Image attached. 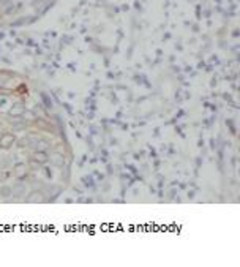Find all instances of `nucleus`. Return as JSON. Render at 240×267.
<instances>
[{
  "label": "nucleus",
  "instance_id": "f257e3e1",
  "mask_svg": "<svg viewBox=\"0 0 240 267\" xmlns=\"http://www.w3.org/2000/svg\"><path fill=\"white\" fill-rule=\"evenodd\" d=\"M14 136L11 133H5L2 138H0V149H10L14 144Z\"/></svg>",
  "mask_w": 240,
  "mask_h": 267
},
{
  "label": "nucleus",
  "instance_id": "f03ea898",
  "mask_svg": "<svg viewBox=\"0 0 240 267\" xmlns=\"http://www.w3.org/2000/svg\"><path fill=\"white\" fill-rule=\"evenodd\" d=\"M33 160H35V161H38V165H41V163H46V161H47L49 156H47L46 152L38 150V152H35V155H33Z\"/></svg>",
  "mask_w": 240,
  "mask_h": 267
},
{
  "label": "nucleus",
  "instance_id": "7ed1b4c3",
  "mask_svg": "<svg viewBox=\"0 0 240 267\" xmlns=\"http://www.w3.org/2000/svg\"><path fill=\"white\" fill-rule=\"evenodd\" d=\"M13 174H14V177H18V179H22V177L25 175V165H22V163L16 165L14 169H13Z\"/></svg>",
  "mask_w": 240,
  "mask_h": 267
},
{
  "label": "nucleus",
  "instance_id": "20e7f679",
  "mask_svg": "<svg viewBox=\"0 0 240 267\" xmlns=\"http://www.w3.org/2000/svg\"><path fill=\"white\" fill-rule=\"evenodd\" d=\"M27 201H30V202H32V201H43V196H41V194H40L38 191H33Z\"/></svg>",
  "mask_w": 240,
  "mask_h": 267
},
{
  "label": "nucleus",
  "instance_id": "39448f33",
  "mask_svg": "<svg viewBox=\"0 0 240 267\" xmlns=\"http://www.w3.org/2000/svg\"><path fill=\"white\" fill-rule=\"evenodd\" d=\"M11 190H13V188H10V187H2V190H0V194H2V196H10V194H11Z\"/></svg>",
  "mask_w": 240,
  "mask_h": 267
}]
</instances>
